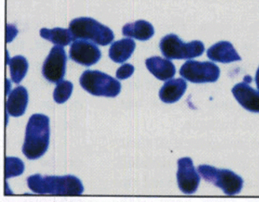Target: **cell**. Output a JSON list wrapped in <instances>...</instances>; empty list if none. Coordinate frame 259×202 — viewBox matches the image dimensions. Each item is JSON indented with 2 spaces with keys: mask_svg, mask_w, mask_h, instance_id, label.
I'll list each match as a JSON object with an SVG mask.
<instances>
[{
  "mask_svg": "<svg viewBox=\"0 0 259 202\" xmlns=\"http://www.w3.org/2000/svg\"><path fill=\"white\" fill-rule=\"evenodd\" d=\"M40 37L44 39L48 40L50 42L57 45L65 47L70 44L71 42H75L76 38L71 33L70 29H62V28H54V29H47L43 28L39 31Z\"/></svg>",
  "mask_w": 259,
  "mask_h": 202,
  "instance_id": "cell-18",
  "label": "cell"
},
{
  "mask_svg": "<svg viewBox=\"0 0 259 202\" xmlns=\"http://www.w3.org/2000/svg\"><path fill=\"white\" fill-rule=\"evenodd\" d=\"M147 69L155 78L166 81L176 75V66L169 60L164 59L160 57H153L148 58L145 62Z\"/></svg>",
  "mask_w": 259,
  "mask_h": 202,
  "instance_id": "cell-14",
  "label": "cell"
},
{
  "mask_svg": "<svg viewBox=\"0 0 259 202\" xmlns=\"http://www.w3.org/2000/svg\"><path fill=\"white\" fill-rule=\"evenodd\" d=\"M70 58L79 64L90 67L101 59L102 52L95 44L86 40H76L70 48Z\"/></svg>",
  "mask_w": 259,
  "mask_h": 202,
  "instance_id": "cell-10",
  "label": "cell"
},
{
  "mask_svg": "<svg viewBox=\"0 0 259 202\" xmlns=\"http://www.w3.org/2000/svg\"><path fill=\"white\" fill-rule=\"evenodd\" d=\"M6 179L21 175L25 170V165L20 158L8 157L6 158Z\"/></svg>",
  "mask_w": 259,
  "mask_h": 202,
  "instance_id": "cell-21",
  "label": "cell"
},
{
  "mask_svg": "<svg viewBox=\"0 0 259 202\" xmlns=\"http://www.w3.org/2000/svg\"><path fill=\"white\" fill-rule=\"evenodd\" d=\"M232 92L235 99L243 108L250 112L259 113V91L247 83H240L232 88Z\"/></svg>",
  "mask_w": 259,
  "mask_h": 202,
  "instance_id": "cell-11",
  "label": "cell"
},
{
  "mask_svg": "<svg viewBox=\"0 0 259 202\" xmlns=\"http://www.w3.org/2000/svg\"><path fill=\"white\" fill-rule=\"evenodd\" d=\"M207 57L211 61L222 63H230L242 60L232 43L226 41L218 42L210 47L207 50Z\"/></svg>",
  "mask_w": 259,
  "mask_h": 202,
  "instance_id": "cell-12",
  "label": "cell"
},
{
  "mask_svg": "<svg viewBox=\"0 0 259 202\" xmlns=\"http://www.w3.org/2000/svg\"><path fill=\"white\" fill-rule=\"evenodd\" d=\"M80 84L95 96L114 98L121 92L122 85L117 79L97 70H87L80 78Z\"/></svg>",
  "mask_w": 259,
  "mask_h": 202,
  "instance_id": "cell-4",
  "label": "cell"
},
{
  "mask_svg": "<svg viewBox=\"0 0 259 202\" xmlns=\"http://www.w3.org/2000/svg\"><path fill=\"white\" fill-rule=\"evenodd\" d=\"M73 90V84L69 81H61L55 89L54 99L57 103L63 104L68 100Z\"/></svg>",
  "mask_w": 259,
  "mask_h": 202,
  "instance_id": "cell-20",
  "label": "cell"
},
{
  "mask_svg": "<svg viewBox=\"0 0 259 202\" xmlns=\"http://www.w3.org/2000/svg\"><path fill=\"white\" fill-rule=\"evenodd\" d=\"M9 64L12 81L19 84L27 74L29 69L27 59L22 56H15L10 60Z\"/></svg>",
  "mask_w": 259,
  "mask_h": 202,
  "instance_id": "cell-19",
  "label": "cell"
},
{
  "mask_svg": "<svg viewBox=\"0 0 259 202\" xmlns=\"http://www.w3.org/2000/svg\"><path fill=\"white\" fill-rule=\"evenodd\" d=\"M66 62L67 57L63 47L57 45L52 47L42 68L43 76L51 83L58 84L66 74Z\"/></svg>",
  "mask_w": 259,
  "mask_h": 202,
  "instance_id": "cell-8",
  "label": "cell"
},
{
  "mask_svg": "<svg viewBox=\"0 0 259 202\" xmlns=\"http://www.w3.org/2000/svg\"><path fill=\"white\" fill-rule=\"evenodd\" d=\"M162 54L168 59H191L200 57L205 51V47L200 41L184 43L175 34L167 35L159 43Z\"/></svg>",
  "mask_w": 259,
  "mask_h": 202,
  "instance_id": "cell-5",
  "label": "cell"
},
{
  "mask_svg": "<svg viewBox=\"0 0 259 202\" xmlns=\"http://www.w3.org/2000/svg\"><path fill=\"white\" fill-rule=\"evenodd\" d=\"M200 174L194 167L191 158H182L178 160L177 182L180 190L186 195H192L196 192L201 182Z\"/></svg>",
  "mask_w": 259,
  "mask_h": 202,
  "instance_id": "cell-9",
  "label": "cell"
},
{
  "mask_svg": "<svg viewBox=\"0 0 259 202\" xmlns=\"http://www.w3.org/2000/svg\"><path fill=\"white\" fill-rule=\"evenodd\" d=\"M255 81H256L257 89H258L259 91V68L258 69H257V74H256V77H255Z\"/></svg>",
  "mask_w": 259,
  "mask_h": 202,
  "instance_id": "cell-23",
  "label": "cell"
},
{
  "mask_svg": "<svg viewBox=\"0 0 259 202\" xmlns=\"http://www.w3.org/2000/svg\"><path fill=\"white\" fill-rule=\"evenodd\" d=\"M134 73H135V67L133 65L127 63V64L122 65L117 69L116 77L118 79H128L132 76Z\"/></svg>",
  "mask_w": 259,
  "mask_h": 202,
  "instance_id": "cell-22",
  "label": "cell"
},
{
  "mask_svg": "<svg viewBox=\"0 0 259 202\" xmlns=\"http://www.w3.org/2000/svg\"><path fill=\"white\" fill-rule=\"evenodd\" d=\"M30 190L39 195H79L83 192L81 180L73 175L41 176L34 175L27 179Z\"/></svg>",
  "mask_w": 259,
  "mask_h": 202,
  "instance_id": "cell-1",
  "label": "cell"
},
{
  "mask_svg": "<svg viewBox=\"0 0 259 202\" xmlns=\"http://www.w3.org/2000/svg\"><path fill=\"white\" fill-rule=\"evenodd\" d=\"M154 34L153 25L145 20H137L128 23L122 27V35L124 37H132L139 41H148Z\"/></svg>",
  "mask_w": 259,
  "mask_h": 202,
  "instance_id": "cell-17",
  "label": "cell"
},
{
  "mask_svg": "<svg viewBox=\"0 0 259 202\" xmlns=\"http://www.w3.org/2000/svg\"><path fill=\"white\" fill-rule=\"evenodd\" d=\"M69 29L77 39L86 40L100 46L110 44L114 39L113 30L92 18H76L71 20Z\"/></svg>",
  "mask_w": 259,
  "mask_h": 202,
  "instance_id": "cell-3",
  "label": "cell"
},
{
  "mask_svg": "<svg viewBox=\"0 0 259 202\" xmlns=\"http://www.w3.org/2000/svg\"><path fill=\"white\" fill-rule=\"evenodd\" d=\"M29 102V94L25 87L18 86L10 92L6 102L7 113L14 117H19L25 114Z\"/></svg>",
  "mask_w": 259,
  "mask_h": 202,
  "instance_id": "cell-13",
  "label": "cell"
},
{
  "mask_svg": "<svg viewBox=\"0 0 259 202\" xmlns=\"http://www.w3.org/2000/svg\"><path fill=\"white\" fill-rule=\"evenodd\" d=\"M50 143V119L42 114H34L29 118L25 131L23 153L29 160L44 155Z\"/></svg>",
  "mask_w": 259,
  "mask_h": 202,
  "instance_id": "cell-2",
  "label": "cell"
},
{
  "mask_svg": "<svg viewBox=\"0 0 259 202\" xmlns=\"http://www.w3.org/2000/svg\"><path fill=\"white\" fill-rule=\"evenodd\" d=\"M220 69L211 62L187 61L180 70V74L194 84L214 83L220 77Z\"/></svg>",
  "mask_w": 259,
  "mask_h": 202,
  "instance_id": "cell-7",
  "label": "cell"
},
{
  "mask_svg": "<svg viewBox=\"0 0 259 202\" xmlns=\"http://www.w3.org/2000/svg\"><path fill=\"white\" fill-rule=\"evenodd\" d=\"M136 43L133 39L125 38L113 42L109 49V57L113 62L122 63L127 61L135 52Z\"/></svg>",
  "mask_w": 259,
  "mask_h": 202,
  "instance_id": "cell-16",
  "label": "cell"
},
{
  "mask_svg": "<svg viewBox=\"0 0 259 202\" xmlns=\"http://www.w3.org/2000/svg\"><path fill=\"white\" fill-rule=\"evenodd\" d=\"M197 170L204 180L221 188L226 195H237L242 190L243 180L231 170H219L210 165H200Z\"/></svg>",
  "mask_w": 259,
  "mask_h": 202,
  "instance_id": "cell-6",
  "label": "cell"
},
{
  "mask_svg": "<svg viewBox=\"0 0 259 202\" xmlns=\"http://www.w3.org/2000/svg\"><path fill=\"white\" fill-rule=\"evenodd\" d=\"M187 83L182 79H170L163 85L159 91V98L167 104L176 103L183 96Z\"/></svg>",
  "mask_w": 259,
  "mask_h": 202,
  "instance_id": "cell-15",
  "label": "cell"
}]
</instances>
